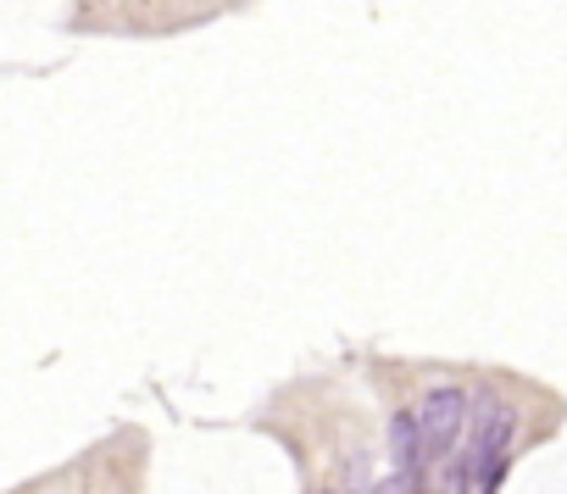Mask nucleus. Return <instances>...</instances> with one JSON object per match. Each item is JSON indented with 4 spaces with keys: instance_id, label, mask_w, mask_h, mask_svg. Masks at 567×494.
<instances>
[{
    "instance_id": "1",
    "label": "nucleus",
    "mask_w": 567,
    "mask_h": 494,
    "mask_svg": "<svg viewBox=\"0 0 567 494\" xmlns=\"http://www.w3.org/2000/svg\"><path fill=\"white\" fill-rule=\"evenodd\" d=\"M417 422H423V439H429V456L434 461H451V444L467 428V394L456 383L429 389V394H423V406H417Z\"/></svg>"
},
{
    "instance_id": "2",
    "label": "nucleus",
    "mask_w": 567,
    "mask_h": 494,
    "mask_svg": "<svg viewBox=\"0 0 567 494\" xmlns=\"http://www.w3.org/2000/svg\"><path fill=\"white\" fill-rule=\"evenodd\" d=\"M390 451H395V472H406V478L423 472V461H429V439H423L417 411H395V422H390Z\"/></svg>"
},
{
    "instance_id": "3",
    "label": "nucleus",
    "mask_w": 567,
    "mask_h": 494,
    "mask_svg": "<svg viewBox=\"0 0 567 494\" xmlns=\"http://www.w3.org/2000/svg\"><path fill=\"white\" fill-rule=\"evenodd\" d=\"M373 494H417V478H406V472H395V478H385Z\"/></svg>"
},
{
    "instance_id": "4",
    "label": "nucleus",
    "mask_w": 567,
    "mask_h": 494,
    "mask_svg": "<svg viewBox=\"0 0 567 494\" xmlns=\"http://www.w3.org/2000/svg\"><path fill=\"white\" fill-rule=\"evenodd\" d=\"M484 494H495V483H490V489H484Z\"/></svg>"
}]
</instances>
